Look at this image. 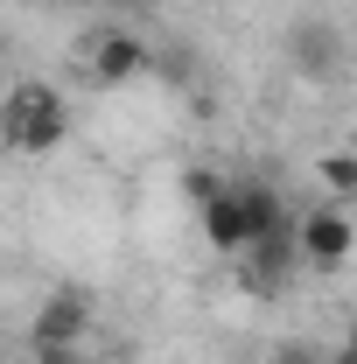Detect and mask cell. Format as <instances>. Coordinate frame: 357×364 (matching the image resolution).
Wrapping results in <instances>:
<instances>
[{"instance_id": "obj_1", "label": "cell", "mask_w": 357, "mask_h": 364, "mask_svg": "<svg viewBox=\"0 0 357 364\" xmlns=\"http://www.w3.org/2000/svg\"><path fill=\"white\" fill-rule=\"evenodd\" d=\"M70 134V98L56 85H14L0 98V140L14 154H56Z\"/></svg>"}, {"instance_id": "obj_2", "label": "cell", "mask_w": 357, "mask_h": 364, "mask_svg": "<svg viewBox=\"0 0 357 364\" xmlns=\"http://www.w3.org/2000/svg\"><path fill=\"white\" fill-rule=\"evenodd\" d=\"M294 252H302V267L336 273V267L357 252L351 210H343V203H315V210H302V218H294Z\"/></svg>"}, {"instance_id": "obj_3", "label": "cell", "mask_w": 357, "mask_h": 364, "mask_svg": "<svg viewBox=\"0 0 357 364\" xmlns=\"http://www.w3.org/2000/svg\"><path fill=\"white\" fill-rule=\"evenodd\" d=\"M85 336H91V294L85 287L43 294V309H36V322H28V343H36V350H78Z\"/></svg>"}, {"instance_id": "obj_4", "label": "cell", "mask_w": 357, "mask_h": 364, "mask_svg": "<svg viewBox=\"0 0 357 364\" xmlns=\"http://www.w3.org/2000/svg\"><path fill=\"white\" fill-rule=\"evenodd\" d=\"M85 63H91V85L98 91H119V85H134L140 70H154V49L140 43V36H127V28H105Z\"/></svg>"}, {"instance_id": "obj_5", "label": "cell", "mask_w": 357, "mask_h": 364, "mask_svg": "<svg viewBox=\"0 0 357 364\" xmlns=\"http://www.w3.org/2000/svg\"><path fill=\"white\" fill-rule=\"evenodd\" d=\"M196 225H203V238H211V252H224V259H238V252L252 245L245 196H238V189H218L211 203H196Z\"/></svg>"}, {"instance_id": "obj_6", "label": "cell", "mask_w": 357, "mask_h": 364, "mask_svg": "<svg viewBox=\"0 0 357 364\" xmlns=\"http://www.w3.org/2000/svg\"><path fill=\"white\" fill-rule=\"evenodd\" d=\"M287 56H294V70H302V77H336V70H343V36H336L322 14H309V21H294Z\"/></svg>"}, {"instance_id": "obj_7", "label": "cell", "mask_w": 357, "mask_h": 364, "mask_svg": "<svg viewBox=\"0 0 357 364\" xmlns=\"http://www.w3.org/2000/svg\"><path fill=\"white\" fill-rule=\"evenodd\" d=\"M315 176H322L329 196H357V154H322V161H315Z\"/></svg>"}, {"instance_id": "obj_8", "label": "cell", "mask_w": 357, "mask_h": 364, "mask_svg": "<svg viewBox=\"0 0 357 364\" xmlns=\"http://www.w3.org/2000/svg\"><path fill=\"white\" fill-rule=\"evenodd\" d=\"M267 364H329V358H322V343H309V336H287V343H273Z\"/></svg>"}, {"instance_id": "obj_9", "label": "cell", "mask_w": 357, "mask_h": 364, "mask_svg": "<svg viewBox=\"0 0 357 364\" xmlns=\"http://www.w3.org/2000/svg\"><path fill=\"white\" fill-rule=\"evenodd\" d=\"M182 182H189V203H211L218 189H231V182H224V176H211V168H189Z\"/></svg>"}, {"instance_id": "obj_10", "label": "cell", "mask_w": 357, "mask_h": 364, "mask_svg": "<svg viewBox=\"0 0 357 364\" xmlns=\"http://www.w3.org/2000/svg\"><path fill=\"white\" fill-rule=\"evenodd\" d=\"M36 364H85L78 350H36Z\"/></svg>"}, {"instance_id": "obj_11", "label": "cell", "mask_w": 357, "mask_h": 364, "mask_svg": "<svg viewBox=\"0 0 357 364\" xmlns=\"http://www.w3.org/2000/svg\"><path fill=\"white\" fill-rule=\"evenodd\" d=\"M343 350H351V358H357V322H351V343H343Z\"/></svg>"}, {"instance_id": "obj_12", "label": "cell", "mask_w": 357, "mask_h": 364, "mask_svg": "<svg viewBox=\"0 0 357 364\" xmlns=\"http://www.w3.org/2000/svg\"><path fill=\"white\" fill-rule=\"evenodd\" d=\"M119 7H147V0H119Z\"/></svg>"}]
</instances>
